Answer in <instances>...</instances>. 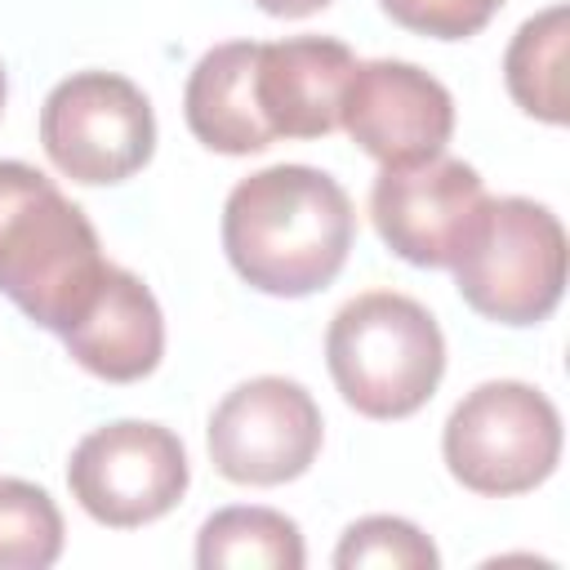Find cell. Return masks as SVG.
Returning <instances> with one entry per match:
<instances>
[{
	"label": "cell",
	"instance_id": "cell-12",
	"mask_svg": "<svg viewBox=\"0 0 570 570\" xmlns=\"http://www.w3.org/2000/svg\"><path fill=\"white\" fill-rule=\"evenodd\" d=\"M76 365L107 383H138L165 356V316L156 294L125 267H107L85 316L58 334Z\"/></svg>",
	"mask_w": 570,
	"mask_h": 570
},
{
	"label": "cell",
	"instance_id": "cell-19",
	"mask_svg": "<svg viewBox=\"0 0 570 570\" xmlns=\"http://www.w3.org/2000/svg\"><path fill=\"white\" fill-rule=\"evenodd\" d=\"M263 13H272V18H307V13H316V9H325L330 0H254Z\"/></svg>",
	"mask_w": 570,
	"mask_h": 570
},
{
	"label": "cell",
	"instance_id": "cell-16",
	"mask_svg": "<svg viewBox=\"0 0 570 570\" xmlns=\"http://www.w3.org/2000/svg\"><path fill=\"white\" fill-rule=\"evenodd\" d=\"M62 557V512L49 490L0 476V570H45Z\"/></svg>",
	"mask_w": 570,
	"mask_h": 570
},
{
	"label": "cell",
	"instance_id": "cell-9",
	"mask_svg": "<svg viewBox=\"0 0 570 570\" xmlns=\"http://www.w3.org/2000/svg\"><path fill=\"white\" fill-rule=\"evenodd\" d=\"M485 200L481 174L441 151L423 165L383 169L370 187V218L396 258L414 267H454Z\"/></svg>",
	"mask_w": 570,
	"mask_h": 570
},
{
	"label": "cell",
	"instance_id": "cell-13",
	"mask_svg": "<svg viewBox=\"0 0 570 570\" xmlns=\"http://www.w3.org/2000/svg\"><path fill=\"white\" fill-rule=\"evenodd\" d=\"M254 67H258V45L254 40H227L200 53V62L187 76L183 89V116L196 142L223 156H249L267 151L276 138L258 111L254 98Z\"/></svg>",
	"mask_w": 570,
	"mask_h": 570
},
{
	"label": "cell",
	"instance_id": "cell-1",
	"mask_svg": "<svg viewBox=\"0 0 570 570\" xmlns=\"http://www.w3.org/2000/svg\"><path fill=\"white\" fill-rule=\"evenodd\" d=\"M352 196L312 165H267L223 205V249L245 285L272 298L325 289L352 249Z\"/></svg>",
	"mask_w": 570,
	"mask_h": 570
},
{
	"label": "cell",
	"instance_id": "cell-3",
	"mask_svg": "<svg viewBox=\"0 0 570 570\" xmlns=\"http://www.w3.org/2000/svg\"><path fill=\"white\" fill-rule=\"evenodd\" d=\"M325 365L343 401L365 419H410L445 374V338L423 303L370 289L343 303L325 330Z\"/></svg>",
	"mask_w": 570,
	"mask_h": 570
},
{
	"label": "cell",
	"instance_id": "cell-18",
	"mask_svg": "<svg viewBox=\"0 0 570 570\" xmlns=\"http://www.w3.org/2000/svg\"><path fill=\"white\" fill-rule=\"evenodd\" d=\"M379 4L405 31H419V36H432V40H468L508 0H379Z\"/></svg>",
	"mask_w": 570,
	"mask_h": 570
},
{
	"label": "cell",
	"instance_id": "cell-7",
	"mask_svg": "<svg viewBox=\"0 0 570 570\" xmlns=\"http://www.w3.org/2000/svg\"><path fill=\"white\" fill-rule=\"evenodd\" d=\"M191 468L183 441L147 419H120L94 428L67 463L71 499L111 530L160 521L187 494Z\"/></svg>",
	"mask_w": 570,
	"mask_h": 570
},
{
	"label": "cell",
	"instance_id": "cell-8",
	"mask_svg": "<svg viewBox=\"0 0 570 570\" xmlns=\"http://www.w3.org/2000/svg\"><path fill=\"white\" fill-rule=\"evenodd\" d=\"M321 405L281 374L232 387L209 414V463L236 485H285L321 454Z\"/></svg>",
	"mask_w": 570,
	"mask_h": 570
},
{
	"label": "cell",
	"instance_id": "cell-20",
	"mask_svg": "<svg viewBox=\"0 0 570 570\" xmlns=\"http://www.w3.org/2000/svg\"><path fill=\"white\" fill-rule=\"evenodd\" d=\"M4 98H9V80H4V67H0V111H4Z\"/></svg>",
	"mask_w": 570,
	"mask_h": 570
},
{
	"label": "cell",
	"instance_id": "cell-15",
	"mask_svg": "<svg viewBox=\"0 0 570 570\" xmlns=\"http://www.w3.org/2000/svg\"><path fill=\"white\" fill-rule=\"evenodd\" d=\"M298 525L276 508H223L196 534L200 570H303Z\"/></svg>",
	"mask_w": 570,
	"mask_h": 570
},
{
	"label": "cell",
	"instance_id": "cell-10",
	"mask_svg": "<svg viewBox=\"0 0 570 570\" xmlns=\"http://www.w3.org/2000/svg\"><path fill=\"white\" fill-rule=\"evenodd\" d=\"M338 125L383 169H405L445 151L454 134V98L423 67L374 58L356 62V71L347 76Z\"/></svg>",
	"mask_w": 570,
	"mask_h": 570
},
{
	"label": "cell",
	"instance_id": "cell-5",
	"mask_svg": "<svg viewBox=\"0 0 570 570\" xmlns=\"http://www.w3.org/2000/svg\"><path fill=\"white\" fill-rule=\"evenodd\" d=\"M441 454L450 476L472 494H525L557 472L561 414L539 387L490 379L450 410Z\"/></svg>",
	"mask_w": 570,
	"mask_h": 570
},
{
	"label": "cell",
	"instance_id": "cell-2",
	"mask_svg": "<svg viewBox=\"0 0 570 570\" xmlns=\"http://www.w3.org/2000/svg\"><path fill=\"white\" fill-rule=\"evenodd\" d=\"M107 267L85 209L36 165L0 160V294L40 330L67 334Z\"/></svg>",
	"mask_w": 570,
	"mask_h": 570
},
{
	"label": "cell",
	"instance_id": "cell-17",
	"mask_svg": "<svg viewBox=\"0 0 570 570\" xmlns=\"http://www.w3.org/2000/svg\"><path fill=\"white\" fill-rule=\"evenodd\" d=\"M334 566L338 570H436L441 552L432 548V539L405 521V517H361L343 530L338 548H334Z\"/></svg>",
	"mask_w": 570,
	"mask_h": 570
},
{
	"label": "cell",
	"instance_id": "cell-4",
	"mask_svg": "<svg viewBox=\"0 0 570 570\" xmlns=\"http://www.w3.org/2000/svg\"><path fill=\"white\" fill-rule=\"evenodd\" d=\"M454 289L494 325H539L566 294V227L530 196H490L463 254Z\"/></svg>",
	"mask_w": 570,
	"mask_h": 570
},
{
	"label": "cell",
	"instance_id": "cell-14",
	"mask_svg": "<svg viewBox=\"0 0 570 570\" xmlns=\"http://www.w3.org/2000/svg\"><path fill=\"white\" fill-rule=\"evenodd\" d=\"M566 45H570V9L548 4L543 13H534L517 27V36L503 53V85H508L512 102L543 125H566V116H570Z\"/></svg>",
	"mask_w": 570,
	"mask_h": 570
},
{
	"label": "cell",
	"instance_id": "cell-11",
	"mask_svg": "<svg viewBox=\"0 0 570 570\" xmlns=\"http://www.w3.org/2000/svg\"><path fill=\"white\" fill-rule=\"evenodd\" d=\"M352 71H356V53L330 36H289L258 45L254 98L272 138L334 134Z\"/></svg>",
	"mask_w": 570,
	"mask_h": 570
},
{
	"label": "cell",
	"instance_id": "cell-6",
	"mask_svg": "<svg viewBox=\"0 0 570 570\" xmlns=\"http://www.w3.org/2000/svg\"><path fill=\"white\" fill-rule=\"evenodd\" d=\"M40 147L71 183L111 187L151 160L156 116L134 80L116 71H71L40 107Z\"/></svg>",
	"mask_w": 570,
	"mask_h": 570
}]
</instances>
